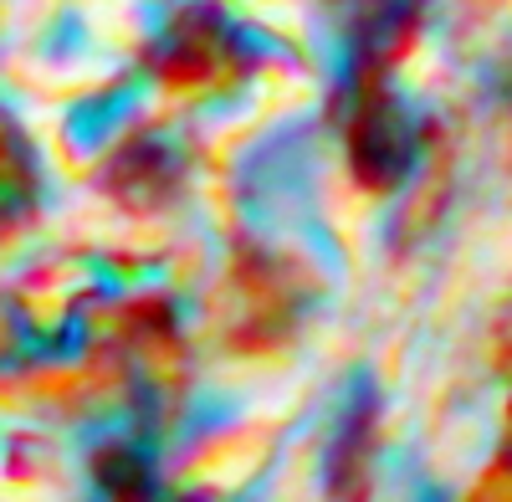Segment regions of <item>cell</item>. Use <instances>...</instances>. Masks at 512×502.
Masks as SVG:
<instances>
[{
	"label": "cell",
	"instance_id": "6da1fadb",
	"mask_svg": "<svg viewBox=\"0 0 512 502\" xmlns=\"http://www.w3.org/2000/svg\"><path fill=\"white\" fill-rule=\"evenodd\" d=\"M318 298V277L287 251L241 241L226 262V339L241 354H262L292 344L297 323L308 318V303Z\"/></svg>",
	"mask_w": 512,
	"mask_h": 502
},
{
	"label": "cell",
	"instance_id": "7a4b0ae2",
	"mask_svg": "<svg viewBox=\"0 0 512 502\" xmlns=\"http://www.w3.org/2000/svg\"><path fill=\"white\" fill-rule=\"evenodd\" d=\"M344 154L359 190H395L415 164V123L390 93V72H354V108L344 118Z\"/></svg>",
	"mask_w": 512,
	"mask_h": 502
},
{
	"label": "cell",
	"instance_id": "3957f363",
	"mask_svg": "<svg viewBox=\"0 0 512 502\" xmlns=\"http://www.w3.org/2000/svg\"><path fill=\"white\" fill-rule=\"evenodd\" d=\"M149 72L164 82V88H175V93L221 88V82H231L241 72L236 31L226 26L221 11L185 6V11L169 16V26L149 47Z\"/></svg>",
	"mask_w": 512,
	"mask_h": 502
},
{
	"label": "cell",
	"instance_id": "277c9868",
	"mask_svg": "<svg viewBox=\"0 0 512 502\" xmlns=\"http://www.w3.org/2000/svg\"><path fill=\"white\" fill-rule=\"evenodd\" d=\"M185 180V164L180 154L169 149L164 139L154 134H134V139H123L108 164H103V190L113 205H123V211H134V216H149V211H164L169 200H175Z\"/></svg>",
	"mask_w": 512,
	"mask_h": 502
},
{
	"label": "cell",
	"instance_id": "5b68a950",
	"mask_svg": "<svg viewBox=\"0 0 512 502\" xmlns=\"http://www.w3.org/2000/svg\"><path fill=\"white\" fill-rule=\"evenodd\" d=\"M379 431V410L374 395H359L344 421H338V436L328 441V462H323V492L328 502H369L374 492V436Z\"/></svg>",
	"mask_w": 512,
	"mask_h": 502
},
{
	"label": "cell",
	"instance_id": "8992f818",
	"mask_svg": "<svg viewBox=\"0 0 512 502\" xmlns=\"http://www.w3.org/2000/svg\"><path fill=\"white\" fill-rule=\"evenodd\" d=\"M93 482L108 502H159L154 467L144 462V451H134L128 441H108V446L93 451Z\"/></svg>",
	"mask_w": 512,
	"mask_h": 502
},
{
	"label": "cell",
	"instance_id": "52a82bcc",
	"mask_svg": "<svg viewBox=\"0 0 512 502\" xmlns=\"http://www.w3.org/2000/svg\"><path fill=\"white\" fill-rule=\"evenodd\" d=\"M36 200V170H31V154L16 139V129L0 118V231H11Z\"/></svg>",
	"mask_w": 512,
	"mask_h": 502
},
{
	"label": "cell",
	"instance_id": "ba28073f",
	"mask_svg": "<svg viewBox=\"0 0 512 502\" xmlns=\"http://www.w3.org/2000/svg\"><path fill=\"white\" fill-rule=\"evenodd\" d=\"M169 502H216V497H205V492H185V497H169Z\"/></svg>",
	"mask_w": 512,
	"mask_h": 502
},
{
	"label": "cell",
	"instance_id": "9c48e42d",
	"mask_svg": "<svg viewBox=\"0 0 512 502\" xmlns=\"http://www.w3.org/2000/svg\"><path fill=\"white\" fill-rule=\"evenodd\" d=\"M507 451H512V431H507Z\"/></svg>",
	"mask_w": 512,
	"mask_h": 502
}]
</instances>
